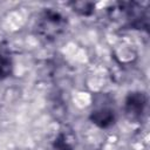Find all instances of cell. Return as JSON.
Returning a JSON list of instances; mask_svg holds the SVG:
<instances>
[{"label": "cell", "mask_w": 150, "mask_h": 150, "mask_svg": "<svg viewBox=\"0 0 150 150\" xmlns=\"http://www.w3.org/2000/svg\"><path fill=\"white\" fill-rule=\"evenodd\" d=\"M71 9L82 16H89L94 13L95 4L89 1H73L69 4Z\"/></svg>", "instance_id": "cell-6"}, {"label": "cell", "mask_w": 150, "mask_h": 150, "mask_svg": "<svg viewBox=\"0 0 150 150\" xmlns=\"http://www.w3.org/2000/svg\"><path fill=\"white\" fill-rule=\"evenodd\" d=\"M52 146H53V150H73L71 143L68 141L67 135H64L63 132H60L55 137Z\"/></svg>", "instance_id": "cell-7"}, {"label": "cell", "mask_w": 150, "mask_h": 150, "mask_svg": "<svg viewBox=\"0 0 150 150\" xmlns=\"http://www.w3.org/2000/svg\"><path fill=\"white\" fill-rule=\"evenodd\" d=\"M68 28L67 18L53 8L42 11L36 20L35 30L38 35L46 41H54L62 36Z\"/></svg>", "instance_id": "cell-2"}, {"label": "cell", "mask_w": 150, "mask_h": 150, "mask_svg": "<svg viewBox=\"0 0 150 150\" xmlns=\"http://www.w3.org/2000/svg\"><path fill=\"white\" fill-rule=\"evenodd\" d=\"M110 18L132 29L148 28V8L139 2H117L109 9Z\"/></svg>", "instance_id": "cell-1"}, {"label": "cell", "mask_w": 150, "mask_h": 150, "mask_svg": "<svg viewBox=\"0 0 150 150\" xmlns=\"http://www.w3.org/2000/svg\"><path fill=\"white\" fill-rule=\"evenodd\" d=\"M148 104V97L142 91L130 93L124 102V111L130 121H139L144 115Z\"/></svg>", "instance_id": "cell-3"}, {"label": "cell", "mask_w": 150, "mask_h": 150, "mask_svg": "<svg viewBox=\"0 0 150 150\" xmlns=\"http://www.w3.org/2000/svg\"><path fill=\"white\" fill-rule=\"evenodd\" d=\"M14 63L8 52H0V81L8 79L13 74Z\"/></svg>", "instance_id": "cell-5"}, {"label": "cell", "mask_w": 150, "mask_h": 150, "mask_svg": "<svg viewBox=\"0 0 150 150\" xmlns=\"http://www.w3.org/2000/svg\"><path fill=\"white\" fill-rule=\"evenodd\" d=\"M89 120L93 124L97 125L101 129L110 128L116 122V112L114 109L108 107H101L90 112Z\"/></svg>", "instance_id": "cell-4"}]
</instances>
